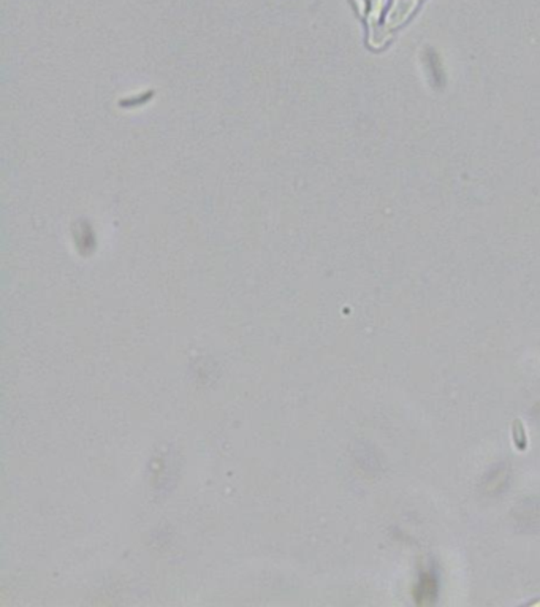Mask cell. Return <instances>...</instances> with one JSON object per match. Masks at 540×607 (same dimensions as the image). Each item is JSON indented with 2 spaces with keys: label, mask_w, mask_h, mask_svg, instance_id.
Here are the masks:
<instances>
[{
  "label": "cell",
  "mask_w": 540,
  "mask_h": 607,
  "mask_svg": "<svg viewBox=\"0 0 540 607\" xmlns=\"http://www.w3.org/2000/svg\"><path fill=\"white\" fill-rule=\"evenodd\" d=\"M512 437H514L515 447L518 450H526V447H528V437H526L524 427L520 419H516L514 425H512Z\"/></svg>",
  "instance_id": "6da1fadb"
}]
</instances>
